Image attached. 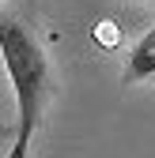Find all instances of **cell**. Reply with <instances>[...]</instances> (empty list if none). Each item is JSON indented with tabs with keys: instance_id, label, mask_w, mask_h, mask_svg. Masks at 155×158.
I'll list each match as a JSON object with an SVG mask.
<instances>
[{
	"instance_id": "cell-3",
	"label": "cell",
	"mask_w": 155,
	"mask_h": 158,
	"mask_svg": "<svg viewBox=\"0 0 155 158\" xmlns=\"http://www.w3.org/2000/svg\"><path fill=\"white\" fill-rule=\"evenodd\" d=\"M27 135H15V143H11V151H8V158H27Z\"/></svg>"
},
{
	"instance_id": "cell-1",
	"label": "cell",
	"mask_w": 155,
	"mask_h": 158,
	"mask_svg": "<svg viewBox=\"0 0 155 158\" xmlns=\"http://www.w3.org/2000/svg\"><path fill=\"white\" fill-rule=\"evenodd\" d=\"M0 56H4V68H8L11 90H15V109H19L15 135L30 139L38 128V117H42L46 94H49L46 53H42V45H38V38L27 23L0 15Z\"/></svg>"
},
{
	"instance_id": "cell-2",
	"label": "cell",
	"mask_w": 155,
	"mask_h": 158,
	"mask_svg": "<svg viewBox=\"0 0 155 158\" xmlns=\"http://www.w3.org/2000/svg\"><path fill=\"white\" fill-rule=\"evenodd\" d=\"M155 75V23L129 53V68H125V83H144Z\"/></svg>"
},
{
	"instance_id": "cell-5",
	"label": "cell",
	"mask_w": 155,
	"mask_h": 158,
	"mask_svg": "<svg viewBox=\"0 0 155 158\" xmlns=\"http://www.w3.org/2000/svg\"><path fill=\"white\" fill-rule=\"evenodd\" d=\"M4 135H8V128H0V139H4Z\"/></svg>"
},
{
	"instance_id": "cell-4",
	"label": "cell",
	"mask_w": 155,
	"mask_h": 158,
	"mask_svg": "<svg viewBox=\"0 0 155 158\" xmlns=\"http://www.w3.org/2000/svg\"><path fill=\"white\" fill-rule=\"evenodd\" d=\"M99 34H102V38H99L102 45H113V42H117V38H113V27H110V23H102V27H99Z\"/></svg>"
}]
</instances>
